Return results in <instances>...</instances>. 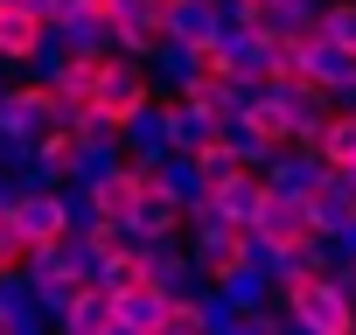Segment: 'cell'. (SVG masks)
Listing matches in <instances>:
<instances>
[{
	"label": "cell",
	"instance_id": "1",
	"mask_svg": "<svg viewBox=\"0 0 356 335\" xmlns=\"http://www.w3.org/2000/svg\"><path fill=\"white\" fill-rule=\"evenodd\" d=\"M252 245H259L252 224H231V217H217V210H196V217H189V252H196V279H203V286H224V272L245 265Z\"/></svg>",
	"mask_w": 356,
	"mask_h": 335
},
{
	"label": "cell",
	"instance_id": "4",
	"mask_svg": "<svg viewBox=\"0 0 356 335\" xmlns=\"http://www.w3.org/2000/svg\"><path fill=\"white\" fill-rule=\"evenodd\" d=\"M15 217H22V231H29V245H35V252H49V245L77 238L70 189H22V196H15Z\"/></svg>",
	"mask_w": 356,
	"mask_h": 335
},
{
	"label": "cell",
	"instance_id": "21",
	"mask_svg": "<svg viewBox=\"0 0 356 335\" xmlns=\"http://www.w3.org/2000/svg\"><path fill=\"white\" fill-rule=\"evenodd\" d=\"M29 259H35V245H29V231H22L15 203H0V279H8V272H22Z\"/></svg>",
	"mask_w": 356,
	"mask_h": 335
},
{
	"label": "cell",
	"instance_id": "19",
	"mask_svg": "<svg viewBox=\"0 0 356 335\" xmlns=\"http://www.w3.org/2000/svg\"><path fill=\"white\" fill-rule=\"evenodd\" d=\"M147 70H154V84H168V98H182V91L203 77V63H196L189 42H161V49L147 56Z\"/></svg>",
	"mask_w": 356,
	"mask_h": 335
},
{
	"label": "cell",
	"instance_id": "26",
	"mask_svg": "<svg viewBox=\"0 0 356 335\" xmlns=\"http://www.w3.org/2000/svg\"><path fill=\"white\" fill-rule=\"evenodd\" d=\"M349 182H356V168H349Z\"/></svg>",
	"mask_w": 356,
	"mask_h": 335
},
{
	"label": "cell",
	"instance_id": "6",
	"mask_svg": "<svg viewBox=\"0 0 356 335\" xmlns=\"http://www.w3.org/2000/svg\"><path fill=\"white\" fill-rule=\"evenodd\" d=\"M252 238H259V252H286V245H300V238H314V217H307V196H266V210H259V224H252Z\"/></svg>",
	"mask_w": 356,
	"mask_h": 335
},
{
	"label": "cell",
	"instance_id": "12",
	"mask_svg": "<svg viewBox=\"0 0 356 335\" xmlns=\"http://www.w3.org/2000/svg\"><path fill=\"white\" fill-rule=\"evenodd\" d=\"M119 147H126V161H140V168H154V161H168L175 147H168V98H154V105H140L126 126H119Z\"/></svg>",
	"mask_w": 356,
	"mask_h": 335
},
{
	"label": "cell",
	"instance_id": "20",
	"mask_svg": "<svg viewBox=\"0 0 356 335\" xmlns=\"http://www.w3.org/2000/svg\"><path fill=\"white\" fill-rule=\"evenodd\" d=\"M56 35H63L70 49H112V15H91V8H70V15L56 22Z\"/></svg>",
	"mask_w": 356,
	"mask_h": 335
},
{
	"label": "cell",
	"instance_id": "13",
	"mask_svg": "<svg viewBox=\"0 0 356 335\" xmlns=\"http://www.w3.org/2000/svg\"><path fill=\"white\" fill-rule=\"evenodd\" d=\"M217 140H224V119H217V112H203V105H189V98H168V147H175V154H196V161H203Z\"/></svg>",
	"mask_w": 356,
	"mask_h": 335
},
{
	"label": "cell",
	"instance_id": "15",
	"mask_svg": "<svg viewBox=\"0 0 356 335\" xmlns=\"http://www.w3.org/2000/svg\"><path fill=\"white\" fill-rule=\"evenodd\" d=\"M217 35H224V0H175V8H168V42L210 49Z\"/></svg>",
	"mask_w": 356,
	"mask_h": 335
},
{
	"label": "cell",
	"instance_id": "14",
	"mask_svg": "<svg viewBox=\"0 0 356 335\" xmlns=\"http://www.w3.org/2000/svg\"><path fill=\"white\" fill-rule=\"evenodd\" d=\"M307 217H314L321 238H342V231L356 224V182H349V175H321V182L307 189Z\"/></svg>",
	"mask_w": 356,
	"mask_h": 335
},
{
	"label": "cell",
	"instance_id": "9",
	"mask_svg": "<svg viewBox=\"0 0 356 335\" xmlns=\"http://www.w3.org/2000/svg\"><path fill=\"white\" fill-rule=\"evenodd\" d=\"M112 307H119V328H133V335H168V321H175V293H161L154 279L119 286Z\"/></svg>",
	"mask_w": 356,
	"mask_h": 335
},
{
	"label": "cell",
	"instance_id": "3",
	"mask_svg": "<svg viewBox=\"0 0 356 335\" xmlns=\"http://www.w3.org/2000/svg\"><path fill=\"white\" fill-rule=\"evenodd\" d=\"M91 105H98V119H105V126H126L140 105H154V70H147L140 56H119V49H112V63H105V77H98V98H91Z\"/></svg>",
	"mask_w": 356,
	"mask_h": 335
},
{
	"label": "cell",
	"instance_id": "25",
	"mask_svg": "<svg viewBox=\"0 0 356 335\" xmlns=\"http://www.w3.org/2000/svg\"><path fill=\"white\" fill-rule=\"evenodd\" d=\"M112 335H133V328H112Z\"/></svg>",
	"mask_w": 356,
	"mask_h": 335
},
{
	"label": "cell",
	"instance_id": "17",
	"mask_svg": "<svg viewBox=\"0 0 356 335\" xmlns=\"http://www.w3.org/2000/svg\"><path fill=\"white\" fill-rule=\"evenodd\" d=\"M140 245H168V238H189V210L182 203H168L161 189H147V203H140V217L126 224Z\"/></svg>",
	"mask_w": 356,
	"mask_h": 335
},
{
	"label": "cell",
	"instance_id": "16",
	"mask_svg": "<svg viewBox=\"0 0 356 335\" xmlns=\"http://www.w3.org/2000/svg\"><path fill=\"white\" fill-rule=\"evenodd\" d=\"M259 175H266V189H280V196H307V189L328 175V168H321L307 147H280V154L259 168Z\"/></svg>",
	"mask_w": 356,
	"mask_h": 335
},
{
	"label": "cell",
	"instance_id": "23",
	"mask_svg": "<svg viewBox=\"0 0 356 335\" xmlns=\"http://www.w3.org/2000/svg\"><path fill=\"white\" fill-rule=\"evenodd\" d=\"M266 8H328V0H266Z\"/></svg>",
	"mask_w": 356,
	"mask_h": 335
},
{
	"label": "cell",
	"instance_id": "18",
	"mask_svg": "<svg viewBox=\"0 0 356 335\" xmlns=\"http://www.w3.org/2000/svg\"><path fill=\"white\" fill-rule=\"evenodd\" d=\"M314 161L328 168V175H349V168H356V105H335L328 112V126L314 140Z\"/></svg>",
	"mask_w": 356,
	"mask_h": 335
},
{
	"label": "cell",
	"instance_id": "5",
	"mask_svg": "<svg viewBox=\"0 0 356 335\" xmlns=\"http://www.w3.org/2000/svg\"><path fill=\"white\" fill-rule=\"evenodd\" d=\"M300 77H307L314 91H328V105H356V56L335 49L328 35L300 49Z\"/></svg>",
	"mask_w": 356,
	"mask_h": 335
},
{
	"label": "cell",
	"instance_id": "8",
	"mask_svg": "<svg viewBox=\"0 0 356 335\" xmlns=\"http://www.w3.org/2000/svg\"><path fill=\"white\" fill-rule=\"evenodd\" d=\"M112 328H119V307H112V286L105 279H84L63 300V314H56V335H112Z\"/></svg>",
	"mask_w": 356,
	"mask_h": 335
},
{
	"label": "cell",
	"instance_id": "10",
	"mask_svg": "<svg viewBox=\"0 0 356 335\" xmlns=\"http://www.w3.org/2000/svg\"><path fill=\"white\" fill-rule=\"evenodd\" d=\"M154 189H161L168 203H182L189 217L210 210V175H203L196 154H168V161H154Z\"/></svg>",
	"mask_w": 356,
	"mask_h": 335
},
{
	"label": "cell",
	"instance_id": "2",
	"mask_svg": "<svg viewBox=\"0 0 356 335\" xmlns=\"http://www.w3.org/2000/svg\"><path fill=\"white\" fill-rule=\"evenodd\" d=\"M49 126H63V98H56L42 77H29V84H8V91H0V140L35 147Z\"/></svg>",
	"mask_w": 356,
	"mask_h": 335
},
{
	"label": "cell",
	"instance_id": "7",
	"mask_svg": "<svg viewBox=\"0 0 356 335\" xmlns=\"http://www.w3.org/2000/svg\"><path fill=\"white\" fill-rule=\"evenodd\" d=\"M42 42H49V22L29 8V0H8V8H0V63L29 70L42 56Z\"/></svg>",
	"mask_w": 356,
	"mask_h": 335
},
{
	"label": "cell",
	"instance_id": "22",
	"mask_svg": "<svg viewBox=\"0 0 356 335\" xmlns=\"http://www.w3.org/2000/svg\"><path fill=\"white\" fill-rule=\"evenodd\" d=\"M321 35L356 56V0H328V8H321Z\"/></svg>",
	"mask_w": 356,
	"mask_h": 335
},
{
	"label": "cell",
	"instance_id": "11",
	"mask_svg": "<svg viewBox=\"0 0 356 335\" xmlns=\"http://www.w3.org/2000/svg\"><path fill=\"white\" fill-rule=\"evenodd\" d=\"M266 175L259 168H231L224 182H210V210L217 217H231V224H259V210H266Z\"/></svg>",
	"mask_w": 356,
	"mask_h": 335
},
{
	"label": "cell",
	"instance_id": "24",
	"mask_svg": "<svg viewBox=\"0 0 356 335\" xmlns=\"http://www.w3.org/2000/svg\"><path fill=\"white\" fill-rule=\"evenodd\" d=\"M15 196H22V189H15V175H0V203H15Z\"/></svg>",
	"mask_w": 356,
	"mask_h": 335
}]
</instances>
